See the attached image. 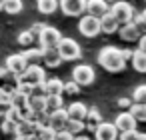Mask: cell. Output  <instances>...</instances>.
Returning <instances> with one entry per match:
<instances>
[{
  "label": "cell",
  "mask_w": 146,
  "mask_h": 140,
  "mask_svg": "<svg viewBox=\"0 0 146 140\" xmlns=\"http://www.w3.org/2000/svg\"><path fill=\"white\" fill-rule=\"evenodd\" d=\"M74 140H90V138H88V136H84V134H82V136H76V138H74Z\"/></svg>",
  "instance_id": "46"
},
{
  "label": "cell",
  "mask_w": 146,
  "mask_h": 140,
  "mask_svg": "<svg viewBox=\"0 0 146 140\" xmlns=\"http://www.w3.org/2000/svg\"><path fill=\"white\" fill-rule=\"evenodd\" d=\"M22 8H24V4L20 2V0H4V12L6 14H18V12H22Z\"/></svg>",
  "instance_id": "27"
},
{
  "label": "cell",
  "mask_w": 146,
  "mask_h": 140,
  "mask_svg": "<svg viewBox=\"0 0 146 140\" xmlns=\"http://www.w3.org/2000/svg\"><path fill=\"white\" fill-rule=\"evenodd\" d=\"M36 140H56V130L48 128H40V132L36 134Z\"/></svg>",
  "instance_id": "33"
},
{
  "label": "cell",
  "mask_w": 146,
  "mask_h": 140,
  "mask_svg": "<svg viewBox=\"0 0 146 140\" xmlns=\"http://www.w3.org/2000/svg\"><path fill=\"white\" fill-rule=\"evenodd\" d=\"M130 114L136 118V122H146V104H134L130 108Z\"/></svg>",
  "instance_id": "31"
},
{
  "label": "cell",
  "mask_w": 146,
  "mask_h": 140,
  "mask_svg": "<svg viewBox=\"0 0 146 140\" xmlns=\"http://www.w3.org/2000/svg\"><path fill=\"white\" fill-rule=\"evenodd\" d=\"M78 30H80V34H84L86 38H94L96 34L102 32V26H100V20H98V18H94V16H90V14H84V16L80 18V22H78Z\"/></svg>",
  "instance_id": "6"
},
{
  "label": "cell",
  "mask_w": 146,
  "mask_h": 140,
  "mask_svg": "<svg viewBox=\"0 0 146 140\" xmlns=\"http://www.w3.org/2000/svg\"><path fill=\"white\" fill-rule=\"evenodd\" d=\"M38 40H40V46L46 50V48H58V44L62 42V36L54 26H46L42 34L38 36Z\"/></svg>",
  "instance_id": "8"
},
{
  "label": "cell",
  "mask_w": 146,
  "mask_h": 140,
  "mask_svg": "<svg viewBox=\"0 0 146 140\" xmlns=\"http://www.w3.org/2000/svg\"><path fill=\"white\" fill-rule=\"evenodd\" d=\"M2 72H4V68H0V76H2Z\"/></svg>",
  "instance_id": "49"
},
{
  "label": "cell",
  "mask_w": 146,
  "mask_h": 140,
  "mask_svg": "<svg viewBox=\"0 0 146 140\" xmlns=\"http://www.w3.org/2000/svg\"><path fill=\"white\" fill-rule=\"evenodd\" d=\"M42 52H44V58H42V62L48 66V68H56V66H60L62 64V56H60V52H58V48H42Z\"/></svg>",
  "instance_id": "18"
},
{
  "label": "cell",
  "mask_w": 146,
  "mask_h": 140,
  "mask_svg": "<svg viewBox=\"0 0 146 140\" xmlns=\"http://www.w3.org/2000/svg\"><path fill=\"white\" fill-rule=\"evenodd\" d=\"M46 108L48 112H56L64 108V96H46Z\"/></svg>",
  "instance_id": "26"
},
{
  "label": "cell",
  "mask_w": 146,
  "mask_h": 140,
  "mask_svg": "<svg viewBox=\"0 0 146 140\" xmlns=\"http://www.w3.org/2000/svg\"><path fill=\"white\" fill-rule=\"evenodd\" d=\"M20 84H22V82H20V76H16V74L8 72V70L4 68L2 76H0V90L6 92V94H14V92L20 90Z\"/></svg>",
  "instance_id": "10"
},
{
  "label": "cell",
  "mask_w": 146,
  "mask_h": 140,
  "mask_svg": "<svg viewBox=\"0 0 146 140\" xmlns=\"http://www.w3.org/2000/svg\"><path fill=\"white\" fill-rule=\"evenodd\" d=\"M28 102H30V96L22 94L20 90L12 94V106H14V108H18V110H20V108H26V106H28Z\"/></svg>",
  "instance_id": "28"
},
{
  "label": "cell",
  "mask_w": 146,
  "mask_h": 140,
  "mask_svg": "<svg viewBox=\"0 0 146 140\" xmlns=\"http://www.w3.org/2000/svg\"><path fill=\"white\" fill-rule=\"evenodd\" d=\"M0 10H4V0H0Z\"/></svg>",
  "instance_id": "48"
},
{
  "label": "cell",
  "mask_w": 146,
  "mask_h": 140,
  "mask_svg": "<svg viewBox=\"0 0 146 140\" xmlns=\"http://www.w3.org/2000/svg\"><path fill=\"white\" fill-rule=\"evenodd\" d=\"M138 130H132V132H124V134H120V138L118 140H136L138 138Z\"/></svg>",
  "instance_id": "40"
},
{
  "label": "cell",
  "mask_w": 146,
  "mask_h": 140,
  "mask_svg": "<svg viewBox=\"0 0 146 140\" xmlns=\"http://www.w3.org/2000/svg\"><path fill=\"white\" fill-rule=\"evenodd\" d=\"M38 90H40L44 96H62V92H64V82H62L60 78L52 76V78H48Z\"/></svg>",
  "instance_id": "11"
},
{
  "label": "cell",
  "mask_w": 146,
  "mask_h": 140,
  "mask_svg": "<svg viewBox=\"0 0 146 140\" xmlns=\"http://www.w3.org/2000/svg\"><path fill=\"white\" fill-rule=\"evenodd\" d=\"M36 40V36L30 32V28L28 30H22L20 34H18V44L20 46H26V48H32V42Z\"/></svg>",
  "instance_id": "29"
},
{
  "label": "cell",
  "mask_w": 146,
  "mask_h": 140,
  "mask_svg": "<svg viewBox=\"0 0 146 140\" xmlns=\"http://www.w3.org/2000/svg\"><path fill=\"white\" fill-rule=\"evenodd\" d=\"M60 8V4L56 0H38V12L40 14H52Z\"/></svg>",
  "instance_id": "25"
},
{
  "label": "cell",
  "mask_w": 146,
  "mask_h": 140,
  "mask_svg": "<svg viewBox=\"0 0 146 140\" xmlns=\"http://www.w3.org/2000/svg\"><path fill=\"white\" fill-rule=\"evenodd\" d=\"M16 126H18V124H14V122L8 120V118H4L2 124H0V128H2L4 134H14V136H16Z\"/></svg>",
  "instance_id": "34"
},
{
  "label": "cell",
  "mask_w": 146,
  "mask_h": 140,
  "mask_svg": "<svg viewBox=\"0 0 146 140\" xmlns=\"http://www.w3.org/2000/svg\"><path fill=\"white\" fill-rule=\"evenodd\" d=\"M76 136H72L68 130H62V132H56V140H74Z\"/></svg>",
  "instance_id": "41"
},
{
  "label": "cell",
  "mask_w": 146,
  "mask_h": 140,
  "mask_svg": "<svg viewBox=\"0 0 146 140\" xmlns=\"http://www.w3.org/2000/svg\"><path fill=\"white\" fill-rule=\"evenodd\" d=\"M118 36L124 40V42H134V40H138L140 42V38L144 36L142 34V28L138 26V24H126V26H120V30H118Z\"/></svg>",
  "instance_id": "15"
},
{
  "label": "cell",
  "mask_w": 146,
  "mask_h": 140,
  "mask_svg": "<svg viewBox=\"0 0 146 140\" xmlns=\"http://www.w3.org/2000/svg\"><path fill=\"white\" fill-rule=\"evenodd\" d=\"M132 66L136 72H146V52L142 50H134V56H132Z\"/></svg>",
  "instance_id": "24"
},
{
  "label": "cell",
  "mask_w": 146,
  "mask_h": 140,
  "mask_svg": "<svg viewBox=\"0 0 146 140\" xmlns=\"http://www.w3.org/2000/svg\"><path fill=\"white\" fill-rule=\"evenodd\" d=\"M66 130L72 134V136H82V130H86V122H76V120H70Z\"/></svg>",
  "instance_id": "32"
},
{
  "label": "cell",
  "mask_w": 146,
  "mask_h": 140,
  "mask_svg": "<svg viewBox=\"0 0 146 140\" xmlns=\"http://www.w3.org/2000/svg\"><path fill=\"white\" fill-rule=\"evenodd\" d=\"M44 28H46V24H42V22H36V24H32V26H30V32H32L34 36H40Z\"/></svg>",
  "instance_id": "38"
},
{
  "label": "cell",
  "mask_w": 146,
  "mask_h": 140,
  "mask_svg": "<svg viewBox=\"0 0 146 140\" xmlns=\"http://www.w3.org/2000/svg\"><path fill=\"white\" fill-rule=\"evenodd\" d=\"M100 26H102V32H106V34H112V32H118V30H120V24H118V20L112 16V12H108V14L100 20Z\"/></svg>",
  "instance_id": "22"
},
{
  "label": "cell",
  "mask_w": 146,
  "mask_h": 140,
  "mask_svg": "<svg viewBox=\"0 0 146 140\" xmlns=\"http://www.w3.org/2000/svg\"><path fill=\"white\" fill-rule=\"evenodd\" d=\"M78 92H80V86H78L74 80L64 82V94H68V96H76Z\"/></svg>",
  "instance_id": "35"
},
{
  "label": "cell",
  "mask_w": 146,
  "mask_h": 140,
  "mask_svg": "<svg viewBox=\"0 0 146 140\" xmlns=\"http://www.w3.org/2000/svg\"><path fill=\"white\" fill-rule=\"evenodd\" d=\"M12 110V104H4V102H0V118H6L8 116V112Z\"/></svg>",
  "instance_id": "39"
},
{
  "label": "cell",
  "mask_w": 146,
  "mask_h": 140,
  "mask_svg": "<svg viewBox=\"0 0 146 140\" xmlns=\"http://www.w3.org/2000/svg\"><path fill=\"white\" fill-rule=\"evenodd\" d=\"M24 58L28 60V64L32 66V64H38L42 58H44V52H42V48H24Z\"/></svg>",
  "instance_id": "23"
},
{
  "label": "cell",
  "mask_w": 146,
  "mask_h": 140,
  "mask_svg": "<svg viewBox=\"0 0 146 140\" xmlns=\"http://www.w3.org/2000/svg\"><path fill=\"white\" fill-rule=\"evenodd\" d=\"M70 122V116H68V110L62 108V110H56V112H50V128L56 130V132H62L66 130Z\"/></svg>",
  "instance_id": "13"
},
{
  "label": "cell",
  "mask_w": 146,
  "mask_h": 140,
  "mask_svg": "<svg viewBox=\"0 0 146 140\" xmlns=\"http://www.w3.org/2000/svg\"><path fill=\"white\" fill-rule=\"evenodd\" d=\"M136 140H146V134H142V132H140V134H138V138H136Z\"/></svg>",
  "instance_id": "47"
},
{
  "label": "cell",
  "mask_w": 146,
  "mask_h": 140,
  "mask_svg": "<svg viewBox=\"0 0 146 140\" xmlns=\"http://www.w3.org/2000/svg\"><path fill=\"white\" fill-rule=\"evenodd\" d=\"M6 118H8V120H12L14 124H20V122H22V118H20V110H18V108H14V106H12V110L8 112V116H6Z\"/></svg>",
  "instance_id": "37"
},
{
  "label": "cell",
  "mask_w": 146,
  "mask_h": 140,
  "mask_svg": "<svg viewBox=\"0 0 146 140\" xmlns=\"http://www.w3.org/2000/svg\"><path fill=\"white\" fill-rule=\"evenodd\" d=\"M102 122H104V120H102V112H100L96 106H90V110H88V118H86V130L96 132V128H98Z\"/></svg>",
  "instance_id": "19"
},
{
  "label": "cell",
  "mask_w": 146,
  "mask_h": 140,
  "mask_svg": "<svg viewBox=\"0 0 146 140\" xmlns=\"http://www.w3.org/2000/svg\"><path fill=\"white\" fill-rule=\"evenodd\" d=\"M118 106H120V108H124L126 112H130V108L134 106L132 96H122V98H118Z\"/></svg>",
  "instance_id": "36"
},
{
  "label": "cell",
  "mask_w": 146,
  "mask_h": 140,
  "mask_svg": "<svg viewBox=\"0 0 146 140\" xmlns=\"http://www.w3.org/2000/svg\"><path fill=\"white\" fill-rule=\"evenodd\" d=\"M8 72H12V74H16V76H22L28 68H30V64H28V60L24 58V54H10L8 58H6V66H4Z\"/></svg>",
  "instance_id": "7"
},
{
  "label": "cell",
  "mask_w": 146,
  "mask_h": 140,
  "mask_svg": "<svg viewBox=\"0 0 146 140\" xmlns=\"http://www.w3.org/2000/svg\"><path fill=\"white\" fill-rule=\"evenodd\" d=\"M14 140H36V136H16Z\"/></svg>",
  "instance_id": "45"
},
{
  "label": "cell",
  "mask_w": 146,
  "mask_h": 140,
  "mask_svg": "<svg viewBox=\"0 0 146 140\" xmlns=\"http://www.w3.org/2000/svg\"><path fill=\"white\" fill-rule=\"evenodd\" d=\"M114 126L118 128L120 134L132 132V130H136V118H134L130 112H120V114L116 116V120H114Z\"/></svg>",
  "instance_id": "14"
},
{
  "label": "cell",
  "mask_w": 146,
  "mask_h": 140,
  "mask_svg": "<svg viewBox=\"0 0 146 140\" xmlns=\"http://www.w3.org/2000/svg\"><path fill=\"white\" fill-rule=\"evenodd\" d=\"M0 102H4V104H12V94H6L0 90Z\"/></svg>",
  "instance_id": "42"
},
{
  "label": "cell",
  "mask_w": 146,
  "mask_h": 140,
  "mask_svg": "<svg viewBox=\"0 0 146 140\" xmlns=\"http://www.w3.org/2000/svg\"><path fill=\"white\" fill-rule=\"evenodd\" d=\"M72 80L82 88V86H88L96 80V72L90 64H76L72 70Z\"/></svg>",
  "instance_id": "4"
},
{
  "label": "cell",
  "mask_w": 146,
  "mask_h": 140,
  "mask_svg": "<svg viewBox=\"0 0 146 140\" xmlns=\"http://www.w3.org/2000/svg\"><path fill=\"white\" fill-rule=\"evenodd\" d=\"M68 116H70V120H76V122H86V118H88V106H84L82 102H72L68 108Z\"/></svg>",
  "instance_id": "17"
},
{
  "label": "cell",
  "mask_w": 146,
  "mask_h": 140,
  "mask_svg": "<svg viewBox=\"0 0 146 140\" xmlns=\"http://www.w3.org/2000/svg\"><path fill=\"white\" fill-rule=\"evenodd\" d=\"M110 12H112V16L118 20L120 26L132 24V22H134V16H136L134 8H132L128 2H116V4H112V6H110Z\"/></svg>",
  "instance_id": "3"
},
{
  "label": "cell",
  "mask_w": 146,
  "mask_h": 140,
  "mask_svg": "<svg viewBox=\"0 0 146 140\" xmlns=\"http://www.w3.org/2000/svg\"><path fill=\"white\" fill-rule=\"evenodd\" d=\"M138 50H142V52H146V34L140 38V42H138Z\"/></svg>",
  "instance_id": "44"
},
{
  "label": "cell",
  "mask_w": 146,
  "mask_h": 140,
  "mask_svg": "<svg viewBox=\"0 0 146 140\" xmlns=\"http://www.w3.org/2000/svg\"><path fill=\"white\" fill-rule=\"evenodd\" d=\"M40 132V126L36 122H20L16 126V136H36Z\"/></svg>",
  "instance_id": "21"
},
{
  "label": "cell",
  "mask_w": 146,
  "mask_h": 140,
  "mask_svg": "<svg viewBox=\"0 0 146 140\" xmlns=\"http://www.w3.org/2000/svg\"><path fill=\"white\" fill-rule=\"evenodd\" d=\"M28 106L32 108V112L34 114H46L48 112V108H46V96L44 94H34V96H30V102H28Z\"/></svg>",
  "instance_id": "20"
},
{
  "label": "cell",
  "mask_w": 146,
  "mask_h": 140,
  "mask_svg": "<svg viewBox=\"0 0 146 140\" xmlns=\"http://www.w3.org/2000/svg\"><path fill=\"white\" fill-rule=\"evenodd\" d=\"M58 52H60L62 60H78L82 56L80 44L74 38H62V42L58 44Z\"/></svg>",
  "instance_id": "5"
},
{
  "label": "cell",
  "mask_w": 146,
  "mask_h": 140,
  "mask_svg": "<svg viewBox=\"0 0 146 140\" xmlns=\"http://www.w3.org/2000/svg\"><path fill=\"white\" fill-rule=\"evenodd\" d=\"M88 8L86 0H62L60 2V10L66 16H82Z\"/></svg>",
  "instance_id": "9"
},
{
  "label": "cell",
  "mask_w": 146,
  "mask_h": 140,
  "mask_svg": "<svg viewBox=\"0 0 146 140\" xmlns=\"http://www.w3.org/2000/svg\"><path fill=\"white\" fill-rule=\"evenodd\" d=\"M98 64L108 72H120L126 66V60L122 58V48L116 46H104L98 52Z\"/></svg>",
  "instance_id": "1"
},
{
  "label": "cell",
  "mask_w": 146,
  "mask_h": 140,
  "mask_svg": "<svg viewBox=\"0 0 146 140\" xmlns=\"http://www.w3.org/2000/svg\"><path fill=\"white\" fill-rule=\"evenodd\" d=\"M132 56H134V50H130V48H122V58L128 62V60H132Z\"/></svg>",
  "instance_id": "43"
},
{
  "label": "cell",
  "mask_w": 146,
  "mask_h": 140,
  "mask_svg": "<svg viewBox=\"0 0 146 140\" xmlns=\"http://www.w3.org/2000/svg\"><path fill=\"white\" fill-rule=\"evenodd\" d=\"M110 12V6L104 2V0H88V8H86V14L102 20L106 14Z\"/></svg>",
  "instance_id": "16"
},
{
  "label": "cell",
  "mask_w": 146,
  "mask_h": 140,
  "mask_svg": "<svg viewBox=\"0 0 146 140\" xmlns=\"http://www.w3.org/2000/svg\"><path fill=\"white\" fill-rule=\"evenodd\" d=\"M46 80H48V78H46V72H44V68L38 66V64H32V66L20 76V82H22V84L32 86V88H36V90H38Z\"/></svg>",
  "instance_id": "2"
},
{
  "label": "cell",
  "mask_w": 146,
  "mask_h": 140,
  "mask_svg": "<svg viewBox=\"0 0 146 140\" xmlns=\"http://www.w3.org/2000/svg\"><path fill=\"white\" fill-rule=\"evenodd\" d=\"M94 138H96V140H118V138H120V132H118V128L114 126V122H112V124H110V122H102V124L96 128Z\"/></svg>",
  "instance_id": "12"
},
{
  "label": "cell",
  "mask_w": 146,
  "mask_h": 140,
  "mask_svg": "<svg viewBox=\"0 0 146 140\" xmlns=\"http://www.w3.org/2000/svg\"><path fill=\"white\" fill-rule=\"evenodd\" d=\"M132 100H134V104H146V84H140L134 88Z\"/></svg>",
  "instance_id": "30"
}]
</instances>
